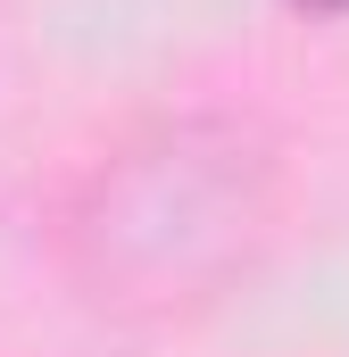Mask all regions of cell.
Segmentation results:
<instances>
[{
    "instance_id": "6da1fadb",
    "label": "cell",
    "mask_w": 349,
    "mask_h": 357,
    "mask_svg": "<svg viewBox=\"0 0 349 357\" xmlns=\"http://www.w3.org/2000/svg\"><path fill=\"white\" fill-rule=\"evenodd\" d=\"M258 225V167L216 125H174L150 150H133L117 175H100L84 216V250L100 299H150L167 307L183 291H208L242 258Z\"/></svg>"
},
{
    "instance_id": "7a4b0ae2",
    "label": "cell",
    "mask_w": 349,
    "mask_h": 357,
    "mask_svg": "<svg viewBox=\"0 0 349 357\" xmlns=\"http://www.w3.org/2000/svg\"><path fill=\"white\" fill-rule=\"evenodd\" d=\"M291 8H308V17H349V0H291Z\"/></svg>"
}]
</instances>
